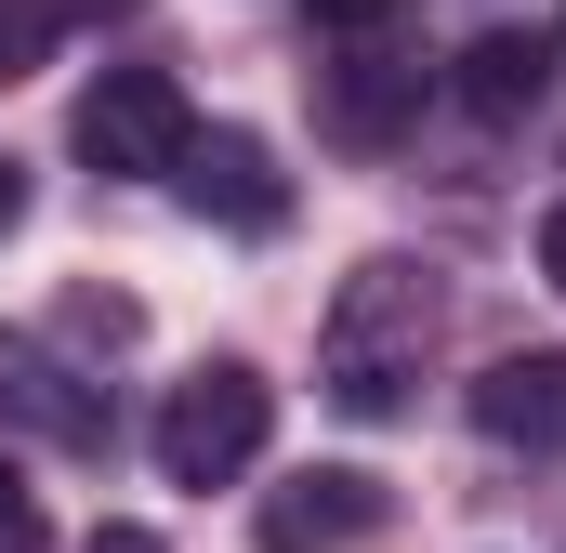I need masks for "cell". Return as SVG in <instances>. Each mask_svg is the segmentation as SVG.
I'll return each instance as SVG.
<instances>
[{"label": "cell", "mask_w": 566, "mask_h": 553, "mask_svg": "<svg viewBox=\"0 0 566 553\" xmlns=\"http://www.w3.org/2000/svg\"><path fill=\"white\" fill-rule=\"evenodd\" d=\"M185 93H171V66H106L93 93H80V119H66V145L106 171V185H158L171 158H185Z\"/></svg>", "instance_id": "obj_3"}, {"label": "cell", "mask_w": 566, "mask_h": 553, "mask_svg": "<svg viewBox=\"0 0 566 553\" xmlns=\"http://www.w3.org/2000/svg\"><path fill=\"white\" fill-rule=\"evenodd\" d=\"M171 185H185L211 225H238V238H277V225H290V171H277L264 133H185Z\"/></svg>", "instance_id": "obj_4"}, {"label": "cell", "mask_w": 566, "mask_h": 553, "mask_svg": "<svg viewBox=\"0 0 566 553\" xmlns=\"http://www.w3.org/2000/svg\"><path fill=\"white\" fill-rule=\"evenodd\" d=\"M80 13H93V0H0V80H27V66H40Z\"/></svg>", "instance_id": "obj_10"}, {"label": "cell", "mask_w": 566, "mask_h": 553, "mask_svg": "<svg viewBox=\"0 0 566 553\" xmlns=\"http://www.w3.org/2000/svg\"><path fill=\"white\" fill-rule=\"evenodd\" d=\"M474 435L488 448H566V356H488V383H474Z\"/></svg>", "instance_id": "obj_8"}, {"label": "cell", "mask_w": 566, "mask_h": 553, "mask_svg": "<svg viewBox=\"0 0 566 553\" xmlns=\"http://www.w3.org/2000/svg\"><path fill=\"white\" fill-rule=\"evenodd\" d=\"M0 421H27L40 448H106V396L40 343H0Z\"/></svg>", "instance_id": "obj_7"}, {"label": "cell", "mask_w": 566, "mask_h": 553, "mask_svg": "<svg viewBox=\"0 0 566 553\" xmlns=\"http://www.w3.org/2000/svg\"><path fill=\"white\" fill-rule=\"evenodd\" d=\"M264 435H277V383L238 369V356H211V369H185L171 409H158V474H171V488H238V474L264 461Z\"/></svg>", "instance_id": "obj_2"}, {"label": "cell", "mask_w": 566, "mask_h": 553, "mask_svg": "<svg viewBox=\"0 0 566 553\" xmlns=\"http://www.w3.org/2000/svg\"><path fill=\"white\" fill-rule=\"evenodd\" d=\"M80 553H171V541H158V528H133V514H119V528H93V541H80Z\"/></svg>", "instance_id": "obj_13"}, {"label": "cell", "mask_w": 566, "mask_h": 553, "mask_svg": "<svg viewBox=\"0 0 566 553\" xmlns=\"http://www.w3.org/2000/svg\"><path fill=\"white\" fill-rule=\"evenodd\" d=\"M554 66H566V27H554Z\"/></svg>", "instance_id": "obj_16"}, {"label": "cell", "mask_w": 566, "mask_h": 553, "mask_svg": "<svg viewBox=\"0 0 566 553\" xmlns=\"http://www.w3.org/2000/svg\"><path fill=\"white\" fill-rule=\"evenodd\" d=\"M303 13H316V27H356V40H369V27H396L409 0H303Z\"/></svg>", "instance_id": "obj_12"}, {"label": "cell", "mask_w": 566, "mask_h": 553, "mask_svg": "<svg viewBox=\"0 0 566 553\" xmlns=\"http://www.w3.org/2000/svg\"><path fill=\"white\" fill-rule=\"evenodd\" d=\"M382 528V474H356V461H303L290 488H264V514H251V541L264 553H343Z\"/></svg>", "instance_id": "obj_5"}, {"label": "cell", "mask_w": 566, "mask_h": 553, "mask_svg": "<svg viewBox=\"0 0 566 553\" xmlns=\"http://www.w3.org/2000/svg\"><path fill=\"white\" fill-rule=\"evenodd\" d=\"M13 225H27V158L0 145V238H13Z\"/></svg>", "instance_id": "obj_14"}, {"label": "cell", "mask_w": 566, "mask_h": 553, "mask_svg": "<svg viewBox=\"0 0 566 553\" xmlns=\"http://www.w3.org/2000/svg\"><path fill=\"white\" fill-rule=\"evenodd\" d=\"M422 343H434V276L422 264H356L329 290V330H316V396L343 421H396L409 383H422Z\"/></svg>", "instance_id": "obj_1"}, {"label": "cell", "mask_w": 566, "mask_h": 553, "mask_svg": "<svg viewBox=\"0 0 566 553\" xmlns=\"http://www.w3.org/2000/svg\"><path fill=\"white\" fill-rule=\"evenodd\" d=\"M541 93H554V40H527V27H488L474 53H461V106L474 119H541Z\"/></svg>", "instance_id": "obj_9"}, {"label": "cell", "mask_w": 566, "mask_h": 553, "mask_svg": "<svg viewBox=\"0 0 566 553\" xmlns=\"http://www.w3.org/2000/svg\"><path fill=\"white\" fill-rule=\"evenodd\" d=\"M0 553H53V514H40V488L0 461Z\"/></svg>", "instance_id": "obj_11"}, {"label": "cell", "mask_w": 566, "mask_h": 553, "mask_svg": "<svg viewBox=\"0 0 566 553\" xmlns=\"http://www.w3.org/2000/svg\"><path fill=\"white\" fill-rule=\"evenodd\" d=\"M541 276H554V290H566V198H554V211H541Z\"/></svg>", "instance_id": "obj_15"}, {"label": "cell", "mask_w": 566, "mask_h": 553, "mask_svg": "<svg viewBox=\"0 0 566 553\" xmlns=\"http://www.w3.org/2000/svg\"><path fill=\"white\" fill-rule=\"evenodd\" d=\"M409 119H422V66L382 53V27H369V53L316 66V133H329V145H396Z\"/></svg>", "instance_id": "obj_6"}]
</instances>
